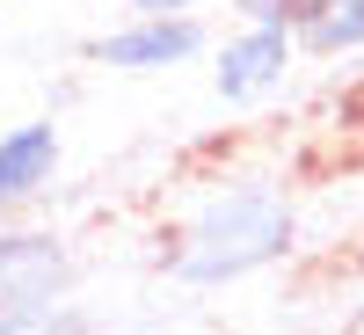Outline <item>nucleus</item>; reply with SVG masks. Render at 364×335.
Listing matches in <instances>:
<instances>
[{"instance_id": "423d86ee", "label": "nucleus", "mask_w": 364, "mask_h": 335, "mask_svg": "<svg viewBox=\"0 0 364 335\" xmlns=\"http://www.w3.org/2000/svg\"><path fill=\"white\" fill-rule=\"evenodd\" d=\"M299 44L321 51V58H343V51H364V0H299Z\"/></svg>"}, {"instance_id": "39448f33", "label": "nucleus", "mask_w": 364, "mask_h": 335, "mask_svg": "<svg viewBox=\"0 0 364 335\" xmlns=\"http://www.w3.org/2000/svg\"><path fill=\"white\" fill-rule=\"evenodd\" d=\"M58 168V132L51 124H15L0 132V204H22L37 197Z\"/></svg>"}, {"instance_id": "0eeeda50", "label": "nucleus", "mask_w": 364, "mask_h": 335, "mask_svg": "<svg viewBox=\"0 0 364 335\" xmlns=\"http://www.w3.org/2000/svg\"><path fill=\"white\" fill-rule=\"evenodd\" d=\"M240 15H248V22H291L299 0H240Z\"/></svg>"}, {"instance_id": "f257e3e1", "label": "nucleus", "mask_w": 364, "mask_h": 335, "mask_svg": "<svg viewBox=\"0 0 364 335\" xmlns=\"http://www.w3.org/2000/svg\"><path fill=\"white\" fill-rule=\"evenodd\" d=\"M277 255H291V197L277 182H226L175 233L168 270L182 285H233Z\"/></svg>"}, {"instance_id": "f03ea898", "label": "nucleus", "mask_w": 364, "mask_h": 335, "mask_svg": "<svg viewBox=\"0 0 364 335\" xmlns=\"http://www.w3.org/2000/svg\"><path fill=\"white\" fill-rule=\"evenodd\" d=\"M73 292V255L51 233H0V335L15 328H80L58 314V299Z\"/></svg>"}, {"instance_id": "20e7f679", "label": "nucleus", "mask_w": 364, "mask_h": 335, "mask_svg": "<svg viewBox=\"0 0 364 335\" xmlns=\"http://www.w3.org/2000/svg\"><path fill=\"white\" fill-rule=\"evenodd\" d=\"M204 51V29L190 15H146L132 29H117V37H95L87 58L95 66H117V73H161V66H182V58Z\"/></svg>"}, {"instance_id": "6e6552de", "label": "nucleus", "mask_w": 364, "mask_h": 335, "mask_svg": "<svg viewBox=\"0 0 364 335\" xmlns=\"http://www.w3.org/2000/svg\"><path fill=\"white\" fill-rule=\"evenodd\" d=\"M132 8H139V15H190L197 0H132Z\"/></svg>"}, {"instance_id": "7ed1b4c3", "label": "nucleus", "mask_w": 364, "mask_h": 335, "mask_svg": "<svg viewBox=\"0 0 364 335\" xmlns=\"http://www.w3.org/2000/svg\"><path fill=\"white\" fill-rule=\"evenodd\" d=\"M291 51H299V29L291 22H248L240 37L219 44V95L226 102H262L269 87H284L291 73Z\"/></svg>"}, {"instance_id": "1a4fd4ad", "label": "nucleus", "mask_w": 364, "mask_h": 335, "mask_svg": "<svg viewBox=\"0 0 364 335\" xmlns=\"http://www.w3.org/2000/svg\"><path fill=\"white\" fill-rule=\"evenodd\" d=\"M357 270H364V255H357Z\"/></svg>"}]
</instances>
